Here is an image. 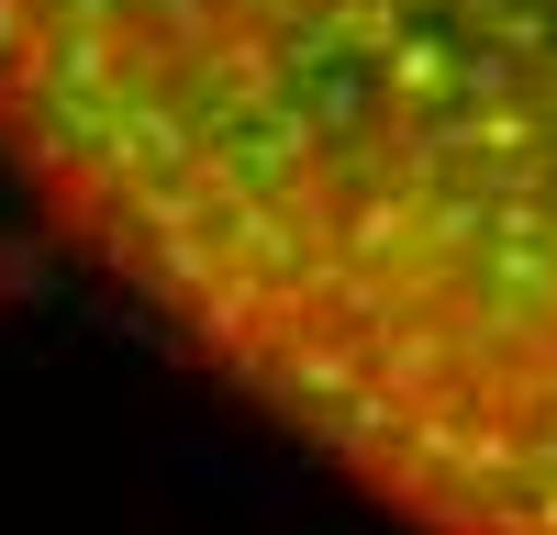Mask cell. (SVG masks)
I'll return each instance as SVG.
<instances>
[{
    "label": "cell",
    "mask_w": 557,
    "mask_h": 535,
    "mask_svg": "<svg viewBox=\"0 0 557 535\" xmlns=\"http://www.w3.org/2000/svg\"><path fill=\"white\" fill-rule=\"evenodd\" d=\"M0 146L368 502L557 535V0H0Z\"/></svg>",
    "instance_id": "6da1fadb"
}]
</instances>
